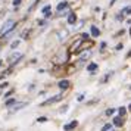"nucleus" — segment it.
Wrapping results in <instances>:
<instances>
[{"label":"nucleus","instance_id":"1","mask_svg":"<svg viewBox=\"0 0 131 131\" xmlns=\"http://www.w3.org/2000/svg\"><path fill=\"white\" fill-rule=\"evenodd\" d=\"M13 28H15V21H12V19L6 21V22L3 24V27L0 28V36H5L7 31H12Z\"/></svg>","mask_w":131,"mask_h":131},{"label":"nucleus","instance_id":"2","mask_svg":"<svg viewBox=\"0 0 131 131\" xmlns=\"http://www.w3.org/2000/svg\"><path fill=\"white\" fill-rule=\"evenodd\" d=\"M21 58H22V53L15 52V53H12V54H9V56H7V62H9V65H15Z\"/></svg>","mask_w":131,"mask_h":131},{"label":"nucleus","instance_id":"3","mask_svg":"<svg viewBox=\"0 0 131 131\" xmlns=\"http://www.w3.org/2000/svg\"><path fill=\"white\" fill-rule=\"evenodd\" d=\"M91 58V50H84L83 53H80V63L84 62V60H87Z\"/></svg>","mask_w":131,"mask_h":131},{"label":"nucleus","instance_id":"4","mask_svg":"<svg viewBox=\"0 0 131 131\" xmlns=\"http://www.w3.org/2000/svg\"><path fill=\"white\" fill-rule=\"evenodd\" d=\"M59 100H60V96H53V97H50L49 100L43 102L41 106H44V105H52V103H54V102H59Z\"/></svg>","mask_w":131,"mask_h":131},{"label":"nucleus","instance_id":"5","mask_svg":"<svg viewBox=\"0 0 131 131\" xmlns=\"http://www.w3.org/2000/svg\"><path fill=\"white\" fill-rule=\"evenodd\" d=\"M77 125H78V121H72L71 124H66L63 128H65V131H71V130H74Z\"/></svg>","mask_w":131,"mask_h":131},{"label":"nucleus","instance_id":"6","mask_svg":"<svg viewBox=\"0 0 131 131\" xmlns=\"http://www.w3.org/2000/svg\"><path fill=\"white\" fill-rule=\"evenodd\" d=\"M59 89H62V90H65V89H68L69 87V81L68 80H62V81H59Z\"/></svg>","mask_w":131,"mask_h":131},{"label":"nucleus","instance_id":"7","mask_svg":"<svg viewBox=\"0 0 131 131\" xmlns=\"http://www.w3.org/2000/svg\"><path fill=\"white\" fill-rule=\"evenodd\" d=\"M90 32H91V36L93 37H99L100 36V31L97 30L96 27H90Z\"/></svg>","mask_w":131,"mask_h":131},{"label":"nucleus","instance_id":"8","mask_svg":"<svg viewBox=\"0 0 131 131\" xmlns=\"http://www.w3.org/2000/svg\"><path fill=\"white\" fill-rule=\"evenodd\" d=\"M65 7H68V3H66V2H60L59 5H58V7H56V10L60 12V10H63Z\"/></svg>","mask_w":131,"mask_h":131},{"label":"nucleus","instance_id":"9","mask_svg":"<svg viewBox=\"0 0 131 131\" xmlns=\"http://www.w3.org/2000/svg\"><path fill=\"white\" fill-rule=\"evenodd\" d=\"M43 13H44V16H46V18H49V16L52 15V13H50V5H47V6L43 7Z\"/></svg>","mask_w":131,"mask_h":131},{"label":"nucleus","instance_id":"10","mask_svg":"<svg viewBox=\"0 0 131 131\" xmlns=\"http://www.w3.org/2000/svg\"><path fill=\"white\" fill-rule=\"evenodd\" d=\"M81 41H83V40H77V41L74 43V44L71 46V52H75V50H77V47L81 44Z\"/></svg>","mask_w":131,"mask_h":131},{"label":"nucleus","instance_id":"11","mask_svg":"<svg viewBox=\"0 0 131 131\" xmlns=\"http://www.w3.org/2000/svg\"><path fill=\"white\" fill-rule=\"evenodd\" d=\"M113 124L116 125V127H121L122 125V118L121 116H116V118L113 119Z\"/></svg>","mask_w":131,"mask_h":131},{"label":"nucleus","instance_id":"12","mask_svg":"<svg viewBox=\"0 0 131 131\" xmlns=\"http://www.w3.org/2000/svg\"><path fill=\"white\" fill-rule=\"evenodd\" d=\"M75 21H77V16H75V13H71V15H69V18H68V22H69V24H74Z\"/></svg>","mask_w":131,"mask_h":131},{"label":"nucleus","instance_id":"13","mask_svg":"<svg viewBox=\"0 0 131 131\" xmlns=\"http://www.w3.org/2000/svg\"><path fill=\"white\" fill-rule=\"evenodd\" d=\"M87 69H89L90 72H93V71H96V69H97V65H96V63H90V65L87 66Z\"/></svg>","mask_w":131,"mask_h":131},{"label":"nucleus","instance_id":"14","mask_svg":"<svg viewBox=\"0 0 131 131\" xmlns=\"http://www.w3.org/2000/svg\"><path fill=\"white\" fill-rule=\"evenodd\" d=\"M111 128H112V125H111V124H106L103 128H102V131H109Z\"/></svg>","mask_w":131,"mask_h":131},{"label":"nucleus","instance_id":"15","mask_svg":"<svg viewBox=\"0 0 131 131\" xmlns=\"http://www.w3.org/2000/svg\"><path fill=\"white\" fill-rule=\"evenodd\" d=\"M18 46H19V40H16V41H13L12 44H10V47H12V49H16Z\"/></svg>","mask_w":131,"mask_h":131},{"label":"nucleus","instance_id":"16","mask_svg":"<svg viewBox=\"0 0 131 131\" xmlns=\"http://www.w3.org/2000/svg\"><path fill=\"white\" fill-rule=\"evenodd\" d=\"M25 106V103H21V105H16V106H15V107H13V109H12V111H13V112H15V111H18V109H19V107H24Z\"/></svg>","mask_w":131,"mask_h":131},{"label":"nucleus","instance_id":"17","mask_svg":"<svg viewBox=\"0 0 131 131\" xmlns=\"http://www.w3.org/2000/svg\"><path fill=\"white\" fill-rule=\"evenodd\" d=\"M125 115V107H119V116H124Z\"/></svg>","mask_w":131,"mask_h":131},{"label":"nucleus","instance_id":"18","mask_svg":"<svg viewBox=\"0 0 131 131\" xmlns=\"http://www.w3.org/2000/svg\"><path fill=\"white\" fill-rule=\"evenodd\" d=\"M13 103H15V99H10V100H7V102H6L7 106H10V105H13Z\"/></svg>","mask_w":131,"mask_h":131},{"label":"nucleus","instance_id":"19","mask_svg":"<svg viewBox=\"0 0 131 131\" xmlns=\"http://www.w3.org/2000/svg\"><path fill=\"white\" fill-rule=\"evenodd\" d=\"M37 121H38V122H46V121H47V118H46V116L43 118V116H41V118H38Z\"/></svg>","mask_w":131,"mask_h":131},{"label":"nucleus","instance_id":"20","mask_svg":"<svg viewBox=\"0 0 131 131\" xmlns=\"http://www.w3.org/2000/svg\"><path fill=\"white\" fill-rule=\"evenodd\" d=\"M77 100H78V102H83V100H84V96H83V94H81V96H78V97H77Z\"/></svg>","mask_w":131,"mask_h":131},{"label":"nucleus","instance_id":"21","mask_svg":"<svg viewBox=\"0 0 131 131\" xmlns=\"http://www.w3.org/2000/svg\"><path fill=\"white\" fill-rule=\"evenodd\" d=\"M113 113V109H107L106 111V115H112Z\"/></svg>","mask_w":131,"mask_h":131},{"label":"nucleus","instance_id":"22","mask_svg":"<svg viewBox=\"0 0 131 131\" xmlns=\"http://www.w3.org/2000/svg\"><path fill=\"white\" fill-rule=\"evenodd\" d=\"M13 5H15V6H18V5H21V0H15V2H13Z\"/></svg>","mask_w":131,"mask_h":131},{"label":"nucleus","instance_id":"23","mask_svg":"<svg viewBox=\"0 0 131 131\" xmlns=\"http://www.w3.org/2000/svg\"><path fill=\"white\" fill-rule=\"evenodd\" d=\"M7 85H9V84H7V83H3V84H2V85H0V87H2V89H6Z\"/></svg>","mask_w":131,"mask_h":131},{"label":"nucleus","instance_id":"24","mask_svg":"<svg viewBox=\"0 0 131 131\" xmlns=\"http://www.w3.org/2000/svg\"><path fill=\"white\" fill-rule=\"evenodd\" d=\"M128 109H130V111H131V105H130V107H128Z\"/></svg>","mask_w":131,"mask_h":131},{"label":"nucleus","instance_id":"25","mask_svg":"<svg viewBox=\"0 0 131 131\" xmlns=\"http://www.w3.org/2000/svg\"><path fill=\"white\" fill-rule=\"evenodd\" d=\"M0 66H2V60H0Z\"/></svg>","mask_w":131,"mask_h":131},{"label":"nucleus","instance_id":"26","mask_svg":"<svg viewBox=\"0 0 131 131\" xmlns=\"http://www.w3.org/2000/svg\"><path fill=\"white\" fill-rule=\"evenodd\" d=\"M130 34H131V28H130Z\"/></svg>","mask_w":131,"mask_h":131}]
</instances>
